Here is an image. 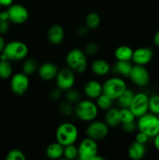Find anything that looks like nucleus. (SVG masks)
<instances>
[{
  "instance_id": "14",
  "label": "nucleus",
  "mask_w": 159,
  "mask_h": 160,
  "mask_svg": "<svg viewBox=\"0 0 159 160\" xmlns=\"http://www.w3.org/2000/svg\"><path fill=\"white\" fill-rule=\"evenodd\" d=\"M154 57V52L150 47H140L133 50L132 62L134 64L146 66L151 62Z\"/></svg>"
},
{
  "instance_id": "13",
  "label": "nucleus",
  "mask_w": 159,
  "mask_h": 160,
  "mask_svg": "<svg viewBox=\"0 0 159 160\" xmlns=\"http://www.w3.org/2000/svg\"><path fill=\"white\" fill-rule=\"evenodd\" d=\"M128 78L138 87L143 88L147 85L150 82V73L144 66L132 65L131 71Z\"/></svg>"
},
{
  "instance_id": "45",
  "label": "nucleus",
  "mask_w": 159,
  "mask_h": 160,
  "mask_svg": "<svg viewBox=\"0 0 159 160\" xmlns=\"http://www.w3.org/2000/svg\"><path fill=\"white\" fill-rule=\"evenodd\" d=\"M154 145L155 147V148L159 151V133L154 138Z\"/></svg>"
},
{
  "instance_id": "1",
  "label": "nucleus",
  "mask_w": 159,
  "mask_h": 160,
  "mask_svg": "<svg viewBox=\"0 0 159 160\" xmlns=\"http://www.w3.org/2000/svg\"><path fill=\"white\" fill-rule=\"evenodd\" d=\"M98 106L92 99H81L79 102L74 105V114L76 118L83 122L93 121L98 115Z\"/></svg>"
},
{
  "instance_id": "21",
  "label": "nucleus",
  "mask_w": 159,
  "mask_h": 160,
  "mask_svg": "<svg viewBox=\"0 0 159 160\" xmlns=\"http://www.w3.org/2000/svg\"><path fill=\"white\" fill-rule=\"evenodd\" d=\"M64 146L56 141L49 144L45 149V154L51 159H59L63 157Z\"/></svg>"
},
{
  "instance_id": "2",
  "label": "nucleus",
  "mask_w": 159,
  "mask_h": 160,
  "mask_svg": "<svg viewBox=\"0 0 159 160\" xmlns=\"http://www.w3.org/2000/svg\"><path fill=\"white\" fill-rule=\"evenodd\" d=\"M79 138L78 128L71 122H63L59 125L55 131V138L63 146L75 144Z\"/></svg>"
},
{
  "instance_id": "15",
  "label": "nucleus",
  "mask_w": 159,
  "mask_h": 160,
  "mask_svg": "<svg viewBox=\"0 0 159 160\" xmlns=\"http://www.w3.org/2000/svg\"><path fill=\"white\" fill-rule=\"evenodd\" d=\"M59 70L56 64L51 62H47L39 66L37 74L42 81H51L55 79Z\"/></svg>"
},
{
  "instance_id": "46",
  "label": "nucleus",
  "mask_w": 159,
  "mask_h": 160,
  "mask_svg": "<svg viewBox=\"0 0 159 160\" xmlns=\"http://www.w3.org/2000/svg\"><path fill=\"white\" fill-rule=\"evenodd\" d=\"M104 157H102V156H99V154H98L94 158L93 160H104Z\"/></svg>"
},
{
  "instance_id": "5",
  "label": "nucleus",
  "mask_w": 159,
  "mask_h": 160,
  "mask_svg": "<svg viewBox=\"0 0 159 160\" xmlns=\"http://www.w3.org/2000/svg\"><path fill=\"white\" fill-rule=\"evenodd\" d=\"M137 124L138 131L147 134L149 138H154L159 133L158 117L151 112H147L138 117Z\"/></svg>"
},
{
  "instance_id": "6",
  "label": "nucleus",
  "mask_w": 159,
  "mask_h": 160,
  "mask_svg": "<svg viewBox=\"0 0 159 160\" xmlns=\"http://www.w3.org/2000/svg\"><path fill=\"white\" fill-rule=\"evenodd\" d=\"M103 94L115 101L127 88L126 83L119 77L109 78L102 84Z\"/></svg>"
},
{
  "instance_id": "37",
  "label": "nucleus",
  "mask_w": 159,
  "mask_h": 160,
  "mask_svg": "<svg viewBox=\"0 0 159 160\" xmlns=\"http://www.w3.org/2000/svg\"><path fill=\"white\" fill-rule=\"evenodd\" d=\"M122 128L126 133H132L137 131V124L135 121L122 124Z\"/></svg>"
},
{
  "instance_id": "9",
  "label": "nucleus",
  "mask_w": 159,
  "mask_h": 160,
  "mask_svg": "<svg viewBox=\"0 0 159 160\" xmlns=\"http://www.w3.org/2000/svg\"><path fill=\"white\" fill-rule=\"evenodd\" d=\"M10 79V89L14 95L22 96L27 92L30 87L29 76L23 72L12 74Z\"/></svg>"
},
{
  "instance_id": "8",
  "label": "nucleus",
  "mask_w": 159,
  "mask_h": 160,
  "mask_svg": "<svg viewBox=\"0 0 159 160\" xmlns=\"http://www.w3.org/2000/svg\"><path fill=\"white\" fill-rule=\"evenodd\" d=\"M109 132V127L104 121L93 120L86 128L85 134L87 137L95 141H101L105 138Z\"/></svg>"
},
{
  "instance_id": "27",
  "label": "nucleus",
  "mask_w": 159,
  "mask_h": 160,
  "mask_svg": "<svg viewBox=\"0 0 159 160\" xmlns=\"http://www.w3.org/2000/svg\"><path fill=\"white\" fill-rule=\"evenodd\" d=\"M12 75V66L8 59H0V78L9 79Z\"/></svg>"
},
{
  "instance_id": "12",
  "label": "nucleus",
  "mask_w": 159,
  "mask_h": 160,
  "mask_svg": "<svg viewBox=\"0 0 159 160\" xmlns=\"http://www.w3.org/2000/svg\"><path fill=\"white\" fill-rule=\"evenodd\" d=\"M9 21L17 25L23 24L28 20L30 13L25 6L20 4H12L7 9Z\"/></svg>"
},
{
  "instance_id": "30",
  "label": "nucleus",
  "mask_w": 159,
  "mask_h": 160,
  "mask_svg": "<svg viewBox=\"0 0 159 160\" xmlns=\"http://www.w3.org/2000/svg\"><path fill=\"white\" fill-rule=\"evenodd\" d=\"M119 117L121 124L129 123V122L135 121V116L129 109V108H120L119 109Z\"/></svg>"
},
{
  "instance_id": "26",
  "label": "nucleus",
  "mask_w": 159,
  "mask_h": 160,
  "mask_svg": "<svg viewBox=\"0 0 159 160\" xmlns=\"http://www.w3.org/2000/svg\"><path fill=\"white\" fill-rule=\"evenodd\" d=\"M101 17L98 12H90L85 18V26L89 30H95L101 24Z\"/></svg>"
},
{
  "instance_id": "28",
  "label": "nucleus",
  "mask_w": 159,
  "mask_h": 160,
  "mask_svg": "<svg viewBox=\"0 0 159 160\" xmlns=\"http://www.w3.org/2000/svg\"><path fill=\"white\" fill-rule=\"evenodd\" d=\"M95 100H96L95 103L98 106V109L104 111L108 110L111 107H112V105H113L114 102L113 100L111 99L109 97H108L107 95H105L103 93L100 96H98Z\"/></svg>"
},
{
  "instance_id": "40",
  "label": "nucleus",
  "mask_w": 159,
  "mask_h": 160,
  "mask_svg": "<svg viewBox=\"0 0 159 160\" xmlns=\"http://www.w3.org/2000/svg\"><path fill=\"white\" fill-rule=\"evenodd\" d=\"M88 28L86 26H81L77 29V34L79 36H84L88 32Z\"/></svg>"
},
{
  "instance_id": "17",
  "label": "nucleus",
  "mask_w": 159,
  "mask_h": 160,
  "mask_svg": "<svg viewBox=\"0 0 159 160\" xmlns=\"http://www.w3.org/2000/svg\"><path fill=\"white\" fill-rule=\"evenodd\" d=\"M65 38L64 28L59 24H54L48 31V42L54 45H60Z\"/></svg>"
},
{
  "instance_id": "34",
  "label": "nucleus",
  "mask_w": 159,
  "mask_h": 160,
  "mask_svg": "<svg viewBox=\"0 0 159 160\" xmlns=\"http://www.w3.org/2000/svg\"><path fill=\"white\" fill-rule=\"evenodd\" d=\"M6 160H26L24 153L20 149H12L8 152L6 156Z\"/></svg>"
},
{
  "instance_id": "20",
  "label": "nucleus",
  "mask_w": 159,
  "mask_h": 160,
  "mask_svg": "<svg viewBox=\"0 0 159 160\" xmlns=\"http://www.w3.org/2000/svg\"><path fill=\"white\" fill-rule=\"evenodd\" d=\"M132 67V64L130 61L117 60L113 64V66L111 68V70H112V72L115 74L128 78Z\"/></svg>"
},
{
  "instance_id": "19",
  "label": "nucleus",
  "mask_w": 159,
  "mask_h": 160,
  "mask_svg": "<svg viewBox=\"0 0 159 160\" xmlns=\"http://www.w3.org/2000/svg\"><path fill=\"white\" fill-rule=\"evenodd\" d=\"M146 147L144 144L133 142L128 148V156L132 160L142 159L146 155Z\"/></svg>"
},
{
  "instance_id": "38",
  "label": "nucleus",
  "mask_w": 159,
  "mask_h": 160,
  "mask_svg": "<svg viewBox=\"0 0 159 160\" xmlns=\"http://www.w3.org/2000/svg\"><path fill=\"white\" fill-rule=\"evenodd\" d=\"M149 138H150L148 137L147 134H143V133L139 131V132L137 134V135H136L135 141H136V142H139V143L144 144V145H145V144H146L147 142H148Z\"/></svg>"
},
{
  "instance_id": "23",
  "label": "nucleus",
  "mask_w": 159,
  "mask_h": 160,
  "mask_svg": "<svg viewBox=\"0 0 159 160\" xmlns=\"http://www.w3.org/2000/svg\"><path fill=\"white\" fill-rule=\"evenodd\" d=\"M133 50L128 45H120L115 48L114 56L116 60L130 61L132 60Z\"/></svg>"
},
{
  "instance_id": "31",
  "label": "nucleus",
  "mask_w": 159,
  "mask_h": 160,
  "mask_svg": "<svg viewBox=\"0 0 159 160\" xmlns=\"http://www.w3.org/2000/svg\"><path fill=\"white\" fill-rule=\"evenodd\" d=\"M63 158L70 160L78 159V147L75 144L64 146Z\"/></svg>"
},
{
  "instance_id": "35",
  "label": "nucleus",
  "mask_w": 159,
  "mask_h": 160,
  "mask_svg": "<svg viewBox=\"0 0 159 160\" xmlns=\"http://www.w3.org/2000/svg\"><path fill=\"white\" fill-rule=\"evenodd\" d=\"M99 51V47L94 42H88L87 45L84 46V52L87 56H94L97 55V53Z\"/></svg>"
},
{
  "instance_id": "39",
  "label": "nucleus",
  "mask_w": 159,
  "mask_h": 160,
  "mask_svg": "<svg viewBox=\"0 0 159 160\" xmlns=\"http://www.w3.org/2000/svg\"><path fill=\"white\" fill-rule=\"evenodd\" d=\"M9 30V20H0V34H4L7 33Z\"/></svg>"
},
{
  "instance_id": "41",
  "label": "nucleus",
  "mask_w": 159,
  "mask_h": 160,
  "mask_svg": "<svg viewBox=\"0 0 159 160\" xmlns=\"http://www.w3.org/2000/svg\"><path fill=\"white\" fill-rule=\"evenodd\" d=\"M6 45V41H5L4 38L2 36V34H0V54H1V53L3 52V50H4Z\"/></svg>"
},
{
  "instance_id": "18",
  "label": "nucleus",
  "mask_w": 159,
  "mask_h": 160,
  "mask_svg": "<svg viewBox=\"0 0 159 160\" xmlns=\"http://www.w3.org/2000/svg\"><path fill=\"white\" fill-rule=\"evenodd\" d=\"M111 65L104 59H97L92 62L90 66L92 72L96 76L104 77L108 74L111 71Z\"/></svg>"
},
{
  "instance_id": "32",
  "label": "nucleus",
  "mask_w": 159,
  "mask_h": 160,
  "mask_svg": "<svg viewBox=\"0 0 159 160\" xmlns=\"http://www.w3.org/2000/svg\"><path fill=\"white\" fill-rule=\"evenodd\" d=\"M59 111L65 117H70L74 113V105L68 101H63L59 106Z\"/></svg>"
},
{
  "instance_id": "22",
  "label": "nucleus",
  "mask_w": 159,
  "mask_h": 160,
  "mask_svg": "<svg viewBox=\"0 0 159 160\" xmlns=\"http://www.w3.org/2000/svg\"><path fill=\"white\" fill-rule=\"evenodd\" d=\"M104 122L109 128H115L121 124L119 117V109L115 107H111L106 110L104 116Z\"/></svg>"
},
{
  "instance_id": "48",
  "label": "nucleus",
  "mask_w": 159,
  "mask_h": 160,
  "mask_svg": "<svg viewBox=\"0 0 159 160\" xmlns=\"http://www.w3.org/2000/svg\"><path fill=\"white\" fill-rule=\"evenodd\" d=\"M157 117H158V119H159V114H158V115H157Z\"/></svg>"
},
{
  "instance_id": "29",
  "label": "nucleus",
  "mask_w": 159,
  "mask_h": 160,
  "mask_svg": "<svg viewBox=\"0 0 159 160\" xmlns=\"http://www.w3.org/2000/svg\"><path fill=\"white\" fill-rule=\"evenodd\" d=\"M65 98L66 101L70 102L73 105H76V103L79 102L82 99L81 98V93L80 92V91L76 88H73L65 91Z\"/></svg>"
},
{
  "instance_id": "33",
  "label": "nucleus",
  "mask_w": 159,
  "mask_h": 160,
  "mask_svg": "<svg viewBox=\"0 0 159 160\" xmlns=\"http://www.w3.org/2000/svg\"><path fill=\"white\" fill-rule=\"evenodd\" d=\"M148 109L153 114L158 115L159 114V95L154 94L149 97L148 102Z\"/></svg>"
},
{
  "instance_id": "16",
  "label": "nucleus",
  "mask_w": 159,
  "mask_h": 160,
  "mask_svg": "<svg viewBox=\"0 0 159 160\" xmlns=\"http://www.w3.org/2000/svg\"><path fill=\"white\" fill-rule=\"evenodd\" d=\"M84 92L90 99H96L103 93L102 84L96 80H90L84 84Z\"/></svg>"
},
{
  "instance_id": "11",
  "label": "nucleus",
  "mask_w": 159,
  "mask_h": 160,
  "mask_svg": "<svg viewBox=\"0 0 159 160\" xmlns=\"http://www.w3.org/2000/svg\"><path fill=\"white\" fill-rule=\"evenodd\" d=\"M148 102L149 96L144 92L135 94L129 106V109L132 111L136 118H138L148 112Z\"/></svg>"
},
{
  "instance_id": "43",
  "label": "nucleus",
  "mask_w": 159,
  "mask_h": 160,
  "mask_svg": "<svg viewBox=\"0 0 159 160\" xmlns=\"http://www.w3.org/2000/svg\"><path fill=\"white\" fill-rule=\"evenodd\" d=\"M153 40H154V43L155 44L156 46L159 47V29L157 30V31H156L155 34H154Z\"/></svg>"
},
{
  "instance_id": "47",
  "label": "nucleus",
  "mask_w": 159,
  "mask_h": 160,
  "mask_svg": "<svg viewBox=\"0 0 159 160\" xmlns=\"http://www.w3.org/2000/svg\"><path fill=\"white\" fill-rule=\"evenodd\" d=\"M1 6H2V4H1V2H0V8H1Z\"/></svg>"
},
{
  "instance_id": "44",
  "label": "nucleus",
  "mask_w": 159,
  "mask_h": 160,
  "mask_svg": "<svg viewBox=\"0 0 159 160\" xmlns=\"http://www.w3.org/2000/svg\"><path fill=\"white\" fill-rule=\"evenodd\" d=\"M1 2L2 6H6V7H9L13 2V0H0Z\"/></svg>"
},
{
  "instance_id": "24",
  "label": "nucleus",
  "mask_w": 159,
  "mask_h": 160,
  "mask_svg": "<svg viewBox=\"0 0 159 160\" xmlns=\"http://www.w3.org/2000/svg\"><path fill=\"white\" fill-rule=\"evenodd\" d=\"M38 62L34 58H28V59H25L24 62L22 64L21 67V72L25 73L27 76H31V75L34 74L36 72H37L38 70Z\"/></svg>"
},
{
  "instance_id": "10",
  "label": "nucleus",
  "mask_w": 159,
  "mask_h": 160,
  "mask_svg": "<svg viewBox=\"0 0 159 160\" xmlns=\"http://www.w3.org/2000/svg\"><path fill=\"white\" fill-rule=\"evenodd\" d=\"M76 82V75L68 67H64L59 70L55 78L56 86L60 88L62 92L69 90L74 86Z\"/></svg>"
},
{
  "instance_id": "7",
  "label": "nucleus",
  "mask_w": 159,
  "mask_h": 160,
  "mask_svg": "<svg viewBox=\"0 0 159 160\" xmlns=\"http://www.w3.org/2000/svg\"><path fill=\"white\" fill-rule=\"evenodd\" d=\"M77 147L78 159L80 160H93L98 154V142L88 137L81 140Z\"/></svg>"
},
{
  "instance_id": "25",
  "label": "nucleus",
  "mask_w": 159,
  "mask_h": 160,
  "mask_svg": "<svg viewBox=\"0 0 159 160\" xmlns=\"http://www.w3.org/2000/svg\"><path fill=\"white\" fill-rule=\"evenodd\" d=\"M135 93L132 89L126 88L123 94L116 99L118 106L120 108H129Z\"/></svg>"
},
{
  "instance_id": "3",
  "label": "nucleus",
  "mask_w": 159,
  "mask_h": 160,
  "mask_svg": "<svg viewBox=\"0 0 159 160\" xmlns=\"http://www.w3.org/2000/svg\"><path fill=\"white\" fill-rule=\"evenodd\" d=\"M65 62L75 73H84L87 69V56L84 50L73 48L67 53Z\"/></svg>"
},
{
  "instance_id": "36",
  "label": "nucleus",
  "mask_w": 159,
  "mask_h": 160,
  "mask_svg": "<svg viewBox=\"0 0 159 160\" xmlns=\"http://www.w3.org/2000/svg\"><path fill=\"white\" fill-rule=\"evenodd\" d=\"M62 95V91L58 87L55 88H52L48 93V97L52 101H58L60 99V98Z\"/></svg>"
},
{
  "instance_id": "42",
  "label": "nucleus",
  "mask_w": 159,
  "mask_h": 160,
  "mask_svg": "<svg viewBox=\"0 0 159 160\" xmlns=\"http://www.w3.org/2000/svg\"><path fill=\"white\" fill-rule=\"evenodd\" d=\"M0 20H9V14H8L7 10L2 11V12H0Z\"/></svg>"
},
{
  "instance_id": "4",
  "label": "nucleus",
  "mask_w": 159,
  "mask_h": 160,
  "mask_svg": "<svg viewBox=\"0 0 159 160\" xmlns=\"http://www.w3.org/2000/svg\"><path fill=\"white\" fill-rule=\"evenodd\" d=\"M2 53L5 55L8 60L17 62L25 59L29 53V48L21 41L13 40L6 43Z\"/></svg>"
}]
</instances>
